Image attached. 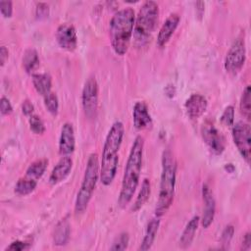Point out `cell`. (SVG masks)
Here are the masks:
<instances>
[{"instance_id":"1","label":"cell","mask_w":251,"mask_h":251,"mask_svg":"<svg viewBox=\"0 0 251 251\" xmlns=\"http://www.w3.org/2000/svg\"><path fill=\"white\" fill-rule=\"evenodd\" d=\"M143 148L144 138L141 135H138L132 143L124 172L121 191L118 199V204L121 208H125L129 204L138 186L142 168Z\"/></svg>"},{"instance_id":"2","label":"cell","mask_w":251,"mask_h":251,"mask_svg":"<svg viewBox=\"0 0 251 251\" xmlns=\"http://www.w3.org/2000/svg\"><path fill=\"white\" fill-rule=\"evenodd\" d=\"M124 134V125L122 122L117 121L111 126L105 138L100 164V181L106 186L110 185L116 176L119 164V150Z\"/></svg>"},{"instance_id":"3","label":"cell","mask_w":251,"mask_h":251,"mask_svg":"<svg viewBox=\"0 0 251 251\" xmlns=\"http://www.w3.org/2000/svg\"><path fill=\"white\" fill-rule=\"evenodd\" d=\"M135 14L127 7L114 14L109 23V36L112 48L117 55H125L129 47L133 34Z\"/></svg>"},{"instance_id":"4","label":"cell","mask_w":251,"mask_h":251,"mask_svg":"<svg viewBox=\"0 0 251 251\" xmlns=\"http://www.w3.org/2000/svg\"><path fill=\"white\" fill-rule=\"evenodd\" d=\"M176 163L170 149H166L162 156V173L160 179L159 197L157 200L155 214L156 217H162L171 207L176 187Z\"/></svg>"},{"instance_id":"5","label":"cell","mask_w":251,"mask_h":251,"mask_svg":"<svg viewBox=\"0 0 251 251\" xmlns=\"http://www.w3.org/2000/svg\"><path fill=\"white\" fill-rule=\"evenodd\" d=\"M99 177H100V165H99L98 155L96 153H92L89 155L87 159L83 178L75 198V215H80L86 210Z\"/></svg>"},{"instance_id":"6","label":"cell","mask_w":251,"mask_h":251,"mask_svg":"<svg viewBox=\"0 0 251 251\" xmlns=\"http://www.w3.org/2000/svg\"><path fill=\"white\" fill-rule=\"evenodd\" d=\"M158 16L159 7L156 2L146 1L142 4L135 18L133 27V39L137 47H142L149 41L156 27Z\"/></svg>"},{"instance_id":"7","label":"cell","mask_w":251,"mask_h":251,"mask_svg":"<svg viewBox=\"0 0 251 251\" xmlns=\"http://www.w3.org/2000/svg\"><path fill=\"white\" fill-rule=\"evenodd\" d=\"M250 126L243 122H238L232 127V139L240 153L241 157L247 164L250 163L251 155V138Z\"/></svg>"},{"instance_id":"8","label":"cell","mask_w":251,"mask_h":251,"mask_svg":"<svg viewBox=\"0 0 251 251\" xmlns=\"http://www.w3.org/2000/svg\"><path fill=\"white\" fill-rule=\"evenodd\" d=\"M246 59V48L242 39H236L229 47L226 59L225 69L230 75H236L243 67Z\"/></svg>"},{"instance_id":"9","label":"cell","mask_w":251,"mask_h":251,"mask_svg":"<svg viewBox=\"0 0 251 251\" xmlns=\"http://www.w3.org/2000/svg\"><path fill=\"white\" fill-rule=\"evenodd\" d=\"M81 101L85 116L88 119H93L96 116L98 107V83L95 77L90 76L85 81L82 88Z\"/></svg>"},{"instance_id":"10","label":"cell","mask_w":251,"mask_h":251,"mask_svg":"<svg viewBox=\"0 0 251 251\" xmlns=\"http://www.w3.org/2000/svg\"><path fill=\"white\" fill-rule=\"evenodd\" d=\"M203 140L214 154L220 155L226 148V140L222 132L215 126V125L207 120L201 128Z\"/></svg>"},{"instance_id":"11","label":"cell","mask_w":251,"mask_h":251,"mask_svg":"<svg viewBox=\"0 0 251 251\" xmlns=\"http://www.w3.org/2000/svg\"><path fill=\"white\" fill-rule=\"evenodd\" d=\"M56 40L59 46L67 51H74L77 45V36L73 25H60L56 30Z\"/></svg>"},{"instance_id":"12","label":"cell","mask_w":251,"mask_h":251,"mask_svg":"<svg viewBox=\"0 0 251 251\" xmlns=\"http://www.w3.org/2000/svg\"><path fill=\"white\" fill-rule=\"evenodd\" d=\"M202 196L204 201V209L201 218V225L204 228H207L214 221L216 213V201L210 187L207 184H203Z\"/></svg>"},{"instance_id":"13","label":"cell","mask_w":251,"mask_h":251,"mask_svg":"<svg viewBox=\"0 0 251 251\" xmlns=\"http://www.w3.org/2000/svg\"><path fill=\"white\" fill-rule=\"evenodd\" d=\"M75 138L73 125L70 123H65L62 126L59 139V153L62 156H69L75 151Z\"/></svg>"},{"instance_id":"14","label":"cell","mask_w":251,"mask_h":251,"mask_svg":"<svg viewBox=\"0 0 251 251\" xmlns=\"http://www.w3.org/2000/svg\"><path fill=\"white\" fill-rule=\"evenodd\" d=\"M207 106H208L207 99L203 95L198 93L191 94L187 98L184 104L186 113L188 117L192 120H196L200 118L206 111Z\"/></svg>"},{"instance_id":"15","label":"cell","mask_w":251,"mask_h":251,"mask_svg":"<svg viewBox=\"0 0 251 251\" xmlns=\"http://www.w3.org/2000/svg\"><path fill=\"white\" fill-rule=\"evenodd\" d=\"M179 21H180V17L176 13L171 14L167 18V20L162 25L157 36V45L159 47L162 48L166 46V44L169 42L172 35L174 34L175 30L176 29Z\"/></svg>"},{"instance_id":"16","label":"cell","mask_w":251,"mask_h":251,"mask_svg":"<svg viewBox=\"0 0 251 251\" xmlns=\"http://www.w3.org/2000/svg\"><path fill=\"white\" fill-rule=\"evenodd\" d=\"M132 119L133 126L136 129L142 130L152 126V119L145 102L138 101L134 104L132 110Z\"/></svg>"},{"instance_id":"17","label":"cell","mask_w":251,"mask_h":251,"mask_svg":"<svg viewBox=\"0 0 251 251\" xmlns=\"http://www.w3.org/2000/svg\"><path fill=\"white\" fill-rule=\"evenodd\" d=\"M72 168H73L72 159L69 156H63L59 160L57 165L53 168L49 176V182L52 185H55L65 180L66 177L70 175Z\"/></svg>"},{"instance_id":"18","label":"cell","mask_w":251,"mask_h":251,"mask_svg":"<svg viewBox=\"0 0 251 251\" xmlns=\"http://www.w3.org/2000/svg\"><path fill=\"white\" fill-rule=\"evenodd\" d=\"M199 221H200L199 216H194L186 224L178 242V245L181 249H186L191 245L199 225Z\"/></svg>"},{"instance_id":"19","label":"cell","mask_w":251,"mask_h":251,"mask_svg":"<svg viewBox=\"0 0 251 251\" xmlns=\"http://www.w3.org/2000/svg\"><path fill=\"white\" fill-rule=\"evenodd\" d=\"M159 226H160L159 217H156V218H153L152 220H150V222L147 225L144 237H143V239L141 241V244L139 246V250L146 251V250H149L152 247V245L154 243V240L156 238L158 229H159Z\"/></svg>"},{"instance_id":"20","label":"cell","mask_w":251,"mask_h":251,"mask_svg":"<svg viewBox=\"0 0 251 251\" xmlns=\"http://www.w3.org/2000/svg\"><path fill=\"white\" fill-rule=\"evenodd\" d=\"M71 233V226L67 219L61 220L53 232V242L57 246H62L68 243Z\"/></svg>"},{"instance_id":"21","label":"cell","mask_w":251,"mask_h":251,"mask_svg":"<svg viewBox=\"0 0 251 251\" xmlns=\"http://www.w3.org/2000/svg\"><path fill=\"white\" fill-rule=\"evenodd\" d=\"M47 165H48V160L45 158L34 161L27 168L24 177L37 183L38 179L43 176V174L47 168Z\"/></svg>"},{"instance_id":"22","label":"cell","mask_w":251,"mask_h":251,"mask_svg":"<svg viewBox=\"0 0 251 251\" xmlns=\"http://www.w3.org/2000/svg\"><path fill=\"white\" fill-rule=\"evenodd\" d=\"M31 80L35 90L43 97L51 92L52 79L48 74H33Z\"/></svg>"},{"instance_id":"23","label":"cell","mask_w":251,"mask_h":251,"mask_svg":"<svg viewBox=\"0 0 251 251\" xmlns=\"http://www.w3.org/2000/svg\"><path fill=\"white\" fill-rule=\"evenodd\" d=\"M150 193H151V184H150V180L148 178H144L141 184V188L139 190V193L131 207V211L132 212H137L139 211L147 202V200L150 197Z\"/></svg>"},{"instance_id":"24","label":"cell","mask_w":251,"mask_h":251,"mask_svg":"<svg viewBox=\"0 0 251 251\" xmlns=\"http://www.w3.org/2000/svg\"><path fill=\"white\" fill-rule=\"evenodd\" d=\"M39 66L38 53L33 48H28L23 56V67L26 73H32Z\"/></svg>"},{"instance_id":"25","label":"cell","mask_w":251,"mask_h":251,"mask_svg":"<svg viewBox=\"0 0 251 251\" xmlns=\"http://www.w3.org/2000/svg\"><path fill=\"white\" fill-rule=\"evenodd\" d=\"M240 112L241 114L247 119L250 120V114H251V87L250 85H247L245 89L242 92L241 98H240Z\"/></svg>"},{"instance_id":"26","label":"cell","mask_w":251,"mask_h":251,"mask_svg":"<svg viewBox=\"0 0 251 251\" xmlns=\"http://www.w3.org/2000/svg\"><path fill=\"white\" fill-rule=\"evenodd\" d=\"M36 185H37L36 182L28 180L23 176L17 181V183L15 185V192L18 195L25 196V195L30 194L36 188Z\"/></svg>"},{"instance_id":"27","label":"cell","mask_w":251,"mask_h":251,"mask_svg":"<svg viewBox=\"0 0 251 251\" xmlns=\"http://www.w3.org/2000/svg\"><path fill=\"white\" fill-rule=\"evenodd\" d=\"M43 98H44V105H45V108L47 109V111L51 115L56 116L58 114V110H59V100H58L57 95L53 92H50L47 95H45Z\"/></svg>"},{"instance_id":"28","label":"cell","mask_w":251,"mask_h":251,"mask_svg":"<svg viewBox=\"0 0 251 251\" xmlns=\"http://www.w3.org/2000/svg\"><path fill=\"white\" fill-rule=\"evenodd\" d=\"M29 127L35 134H43L45 132V126L43 121L37 115H32L28 120Z\"/></svg>"},{"instance_id":"29","label":"cell","mask_w":251,"mask_h":251,"mask_svg":"<svg viewBox=\"0 0 251 251\" xmlns=\"http://www.w3.org/2000/svg\"><path fill=\"white\" fill-rule=\"evenodd\" d=\"M129 241V236L127 232H122L117 236V238L114 240L113 245L111 246V250H126Z\"/></svg>"},{"instance_id":"30","label":"cell","mask_w":251,"mask_h":251,"mask_svg":"<svg viewBox=\"0 0 251 251\" xmlns=\"http://www.w3.org/2000/svg\"><path fill=\"white\" fill-rule=\"evenodd\" d=\"M233 233H234V227L231 225H228L225 227V229L222 232L221 235V243H222V249H227L230 241L233 237Z\"/></svg>"},{"instance_id":"31","label":"cell","mask_w":251,"mask_h":251,"mask_svg":"<svg viewBox=\"0 0 251 251\" xmlns=\"http://www.w3.org/2000/svg\"><path fill=\"white\" fill-rule=\"evenodd\" d=\"M221 122L223 125L230 126L234 124V107L229 105L226 107L224 110L222 116H221Z\"/></svg>"},{"instance_id":"32","label":"cell","mask_w":251,"mask_h":251,"mask_svg":"<svg viewBox=\"0 0 251 251\" xmlns=\"http://www.w3.org/2000/svg\"><path fill=\"white\" fill-rule=\"evenodd\" d=\"M0 12L4 18H11L13 14V3L12 1H0Z\"/></svg>"},{"instance_id":"33","label":"cell","mask_w":251,"mask_h":251,"mask_svg":"<svg viewBox=\"0 0 251 251\" xmlns=\"http://www.w3.org/2000/svg\"><path fill=\"white\" fill-rule=\"evenodd\" d=\"M0 111H1V114L3 116L10 115L13 112L12 104H11L10 100L7 97H5V96L1 97V100H0Z\"/></svg>"},{"instance_id":"34","label":"cell","mask_w":251,"mask_h":251,"mask_svg":"<svg viewBox=\"0 0 251 251\" xmlns=\"http://www.w3.org/2000/svg\"><path fill=\"white\" fill-rule=\"evenodd\" d=\"M36 17L39 19H44L48 17L49 14V6L46 3H38L35 10Z\"/></svg>"},{"instance_id":"35","label":"cell","mask_w":251,"mask_h":251,"mask_svg":"<svg viewBox=\"0 0 251 251\" xmlns=\"http://www.w3.org/2000/svg\"><path fill=\"white\" fill-rule=\"evenodd\" d=\"M28 248V243H25L21 240H16L13 241L7 248L6 250H13V251H22L25 249Z\"/></svg>"},{"instance_id":"36","label":"cell","mask_w":251,"mask_h":251,"mask_svg":"<svg viewBox=\"0 0 251 251\" xmlns=\"http://www.w3.org/2000/svg\"><path fill=\"white\" fill-rule=\"evenodd\" d=\"M22 111H23L24 115H25L27 117H30V116L33 115L34 106L29 100H25L22 104Z\"/></svg>"},{"instance_id":"37","label":"cell","mask_w":251,"mask_h":251,"mask_svg":"<svg viewBox=\"0 0 251 251\" xmlns=\"http://www.w3.org/2000/svg\"><path fill=\"white\" fill-rule=\"evenodd\" d=\"M250 248H251V235H250V232H246L243 237L241 249L248 251L250 250Z\"/></svg>"},{"instance_id":"38","label":"cell","mask_w":251,"mask_h":251,"mask_svg":"<svg viewBox=\"0 0 251 251\" xmlns=\"http://www.w3.org/2000/svg\"><path fill=\"white\" fill-rule=\"evenodd\" d=\"M9 57V51L5 46H1L0 48V63H1V67H3L7 61Z\"/></svg>"},{"instance_id":"39","label":"cell","mask_w":251,"mask_h":251,"mask_svg":"<svg viewBox=\"0 0 251 251\" xmlns=\"http://www.w3.org/2000/svg\"><path fill=\"white\" fill-rule=\"evenodd\" d=\"M196 14H197V16H198V18L199 19H201L202 18V16H203V14H204V7H205V4H204V2H197L196 3Z\"/></svg>"}]
</instances>
